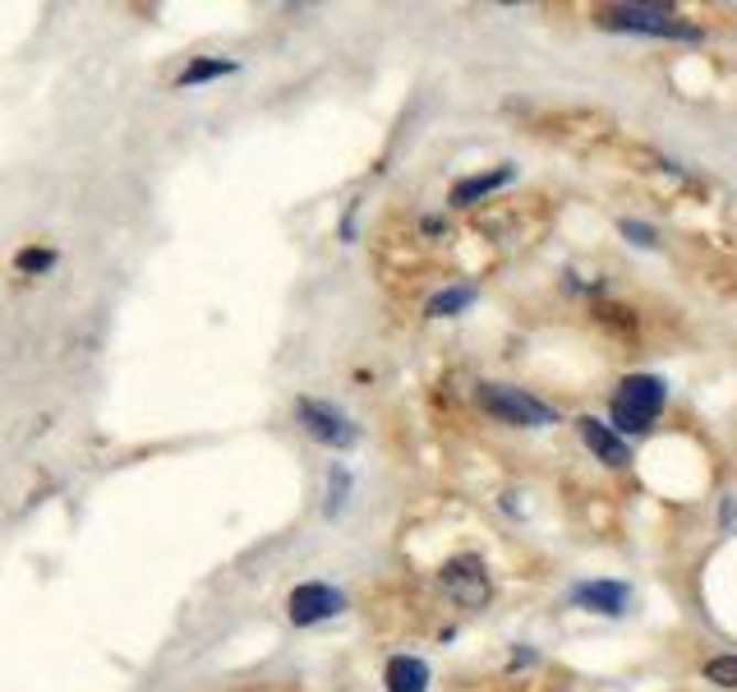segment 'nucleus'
Listing matches in <instances>:
<instances>
[{"instance_id": "obj_1", "label": "nucleus", "mask_w": 737, "mask_h": 692, "mask_svg": "<svg viewBox=\"0 0 737 692\" xmlns=\"http://www.w3.org/2000/svg\"><path fill=\"white\" fill-rule=\"evenodd\" d=\"M664 379L660 374H627L618 388H613V402H609V412H613V425L622 434H645L654 425V416L664 412Z\"/></svg>"}, {"instance_id": "obj_2", "label": "nucleus", "mask_w": 737, "mask_h": 692, "mask_svg": "<svg viewBox=\"0 0 737 692\" xmlns=\"http://www.w3.org/2000/svg\"><path fill=\"white\" fill-rule=\"evenodd\" d=\"M595 23L613 33H654V38H677V42H701V29L677 19L669 6H604L595 10Z\"/></svg>"}, {"instance_id": "obj_3", "label": "nucleus", "mask_w": 737, "mask_h": 692, "mask_svg": "<svg viewBox=\"0 0 737 692\" xmlns=\"http://www.w3.org/2000/svg\"><path fill=\"white\" fill-rule=\"evenodd\" d=\"M480 406L489 416H498L503 425H521V429H544V425H558V412L548 402L531 397L525 388H508V383H480L476 388Z\"/></svg>"}, {"instance_id": "obj_4", "label": "nucleus", "mask_w": 737, "mask_h": 692, "mask_svg": "<svg viewBox=\"0 0 737 692\" xmlns=\"http://www.w3.org/2000/svg\"><path fill=\"white\" fill-rule=\"evenodd\" d=\"M296 416H300V425H305V434L309 439H319V444H328V448H355L360 444V425L351 420V416H341L332 402H319V397H300L296 402Z\"/></svg>"}, {"instance_id": "obj_5", "label": "nucleus", "mask_w": 737, "mask_h": 692, "mask_svg": "<svg viewBox=\"0 0 737 692\" xmlns=\"http://www.w3.org/2000/svg\"><path fill=\"white\" fill-rule=\"evenodd\" d=\"M438 582H442V592L452 596L461 609H484V605L493 600V582H489L484 563H480L476 554L447 558V563H442V573H438Z\"/></svg>"}, {"instance_id": "obj_6", "label": "nucleus", "mask_w": 737, "mask_h": 692, "mask_svg": "<svg viewBox=\"0 0 737 692\" xmlns=\"http://www.w3.org/2000/svg\"><path fill=\"white\" fill-rule=\"evenodd\" d=\"M346 592H337V586L328 582H305L291 592V600H286V609H291V624L300 628H313V624H328L337 619V614H346Z\"/></svg>"}, {"instance_id": "obj_7", "label": "nucleus", "mask_w": 737, "mask_h": 692, "mask_svg": "<svg viewBox=\"0 0 737 692\" xmlns=\"http://www.w3.org/2000/svg\"><path fill=\"white\" fill-rule=\"evenodd\" d=\"M572 605L576 609H590V614H627L631 605V586L627 582H581L572 586Z\"/></svg>"}, {"instance_id": "obj_8", "label": "nucleus", "mask_w": 737, "mask_h": 692, "mask_svg": "<svg viewBox=\"0 0 737 692\" xmlns=\"http://www.w3.org/2000/svg\"><path fill=\"white\" fill-rule=\"evenodd\" d=\"M576 434H581V439H586V448L604 461V467H627V461H631V448L618 439V434L609 429V425H604V420H595V416H581V420H576Z\"/></svg>"}, {"instance_id": "obj_9", "label": "nucleus", "mask_w": 737, "mask_h": 692, "mask_svg": "<svg viewBox=\"0 0 737 692\" xmlns=\"http://www.w3.org/2000/svg\"><path fill=\"white\" fill-rule=\"evenodd\" d=\"M383 688L387 692H429V664L415 656H392L383 670Z\"/></svg>"}, {"instance_id": "obj_10", "label": "nucleus", "mask_w": 737, "mask_h": 692, "mask_svg": "<svg viewBox=\"0 0 737 692\" xmlns=\"http://www.w3.org/2000/svg\"><path fill=\"white\" fill-rule=\"evenodd\" d=\"M512 181H516V167H493V171H484V175H470V181L452 185V209H466V203H476V199H484V194H493V190L512 185Z\"/></svg>"}, {"instance_id": "obj_11", "label": "nucleus", "mask_w": 737, "mask_h": 692, "mask_svg": "<svg viewBox=\"0 0 737 692\" xmlns=\"http://www.w3.org/2000/svg\"><path fill=\"white\" fill-rule=\"evenodd\" d=\"M241 65H235L231 56H199V61H190L180 70V79H175V88H194V84H207V79H222V74H235Z\"/></svg>"}, {"instance_id": "obj_12", "label": "nucleus", "mask_w": 737, "mask_h": 692, "mask_svg": "<svg viewBox=\"0 0 737 692\" xmlns=\"http://www.w3.org/2000/svg\"><path fill=\"white\" fill-rule=\"evenodd\" d=\"M466 305H476V287H447L429 300V319H452V315L466 310Z\"/></svg>"}, {"instance_id": "obj_13", "label": "nucleus", "mask_w": 737, "mask_h": 692, "mask_svg": "<svg viewBox=\"0 0 737 692\" xmlns=\"http://www.w3.org/2000/svg\"><path fill=\"white\" fill-rule=\"evenodd\" d=\"M51 264H56V249H46V245H29V249H19V254H14V268H19L23 277L51 273Z\"/></svg>"}, {"instance_id": "obj_14", "label": "nucleus", "mask_w": 737, "mask_h": 692, "mask_svg": "<svg viewBox=\"0 0 737 692\" xmlns=\"http://www.w3.org/2000/svg\"><path fill=\"white\" fill-rule=\"evenodd\" d=\"M346 494H351V471L346 467H332L328 471V518H337L346 508Z\"/></svg>"}, {"instance_id": "obj_15", "label": "nucleus", "mask_w": 737, "mask_h": 692, "mask_svg": "<svg viewBox=\"0 0 737 692\" xmlns=\"http://www.w3.org/2000/svg\"><path fill=\"white\" fill-rule=\"evenodd\" d=\"M705 679L719 688H737V656H715L705 660Z\"/></svg>"}, {"instance_id": "obj_16", "label": "nucleus", "mask_w": 737, "mask_h": 692, "mask_svg": "<svg viewBox=\"0 0 737 692\" xmlns=\"http://www.w3.org/2000/svg\"><path fill=\"white\" fill-rule=\"evenodd\" d=\"M622 236L631 241V245H654V226H645V222H622Z\"/></svg>"}]
</instances>
